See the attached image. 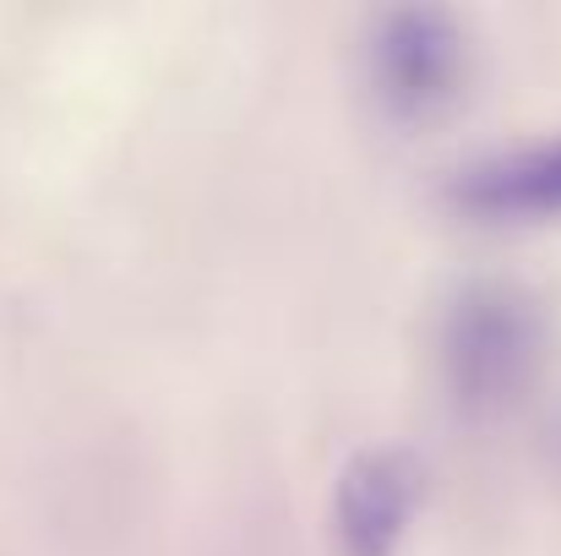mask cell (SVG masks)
Returning <instances> with one entry per match:
<instances>
[{
	"instance_id": "cell-3",
	"label": "cell",
	"mask_w": 561,
	"mask_h": 556,
	"mask_svg": "<svg viewBox=\"0 0 561 556\" xmlns=\"http://www.w3.org/2000/svg\"><path fill=\"white\" fill-rule=\"evenodd\" d=\"M463 44L442 11H398L376 38V82L398 110H425L458 82Z\"/></svg>"
},
{
	"instance_id": "cell-4",
	"label": "cell",
	"mask_w": 561,
	"mask_h": 556,
	"mask_svg": "<svg viewBox=\"0 0 561 556\" xmlns=\"http://www.w3.org/2000/svg\"><path fill=\"white\" fill-rule=\"evenodd\" d=\"M458 196L485 213H561V137L474 164Z\"/></svg>"
},
{
	"instance_id": "cell-2",
	"label": "cell",
	"mask_w": 561,
	"mask_h": 556,
	"mask_svg": "<svg viewBox=\"0 0 561 556\" xmlns=\"http://www.w3.org/2000/svg\"><path fill=\"white\" fill-rule=\"evenodd\" d=\"M535 355V311L507 290H480L453 322V371L469 393H507Z\"/></svg>"
},
{
	"instance_id": "cell-1",
	"label": "cell",
	"mask_w": 561,
	"mask_h": 556,
	"mask_svg": "<svg viewBox=\"0 0 561 556\" xmlns=\"http://www.w3.org/2000/svg\"><path fill=\"white\" fill-rule=\"evenodd\" d=\"M420 502V464L409 453L376 447L360 453L344 480H339V541L350 556H387L398 546V535L409 530V513Z\"/></svg>"
}]
</instances>
